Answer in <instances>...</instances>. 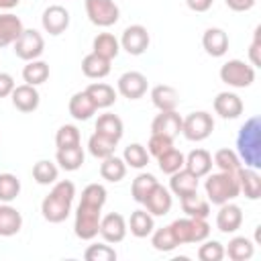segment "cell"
Segmentation results:
<instances>
[{"label": "cell", "mask_w": 261, "mask_h": 261, "mask_svg": "<svg viewBox=\"0 0 261 261\" xmlns=\"http://www.w3.org/2000/svg\"><path fill=\"white\" fill-rule=\"evenodd\" d=\"M106 204V188L102 184H90L82 190V200L75 210L73 232L82 241H92L98 237L102 206Z\"/></svg>", "instance_id": "1"}, {"label": "cell", "mask_w": 261, "mask_h": 261, "mask_svg": "<svg viewBox=\"0 0 261 261\" xmlns=\"http://www.w3.org/2000/svg\"><path fill=\"white\" fill-rule=\"evenodd\" d=\"M73 198H75V186H73V181H69V179L55 181L53 188H51V192L41 202V214H43V218L47 222H53V224L63 222L69 216V212H71Z\"/></svg>", "instance_id": "2"}, {"label": "cell", "mask_w": 261, "mask_h": 261, "mask_svg": "<svg viewBox=\"0 0 261 261\" xmlns=\"http://www.w3.org/2000/svg\"><path fill=\"white\" fill-rule=\"evenodd\" d=\"M237 155L245 161V167H261V118L251 116L239 130L237 137Z\"/></svg>", "instance_id": "3"}, {"label": "cell", "mask_w": 261, "mask_h": 261, "mask_svg": "<svg viewBox=\"0 0 261 261\" xmlns=\"http://www.w3.org/2000/svg\"><path fill=\"white\" fill-rule=\"evenodd\" d=\"M204 190H206L208 202H212L216 206H220L224 202H230L241 194L239 177H237V173H230V171L208 173V177L204 181Z\"/></svg>", "instance_id": "4"}, {"label": "cell", "mask_w": 261, "mask_h": 261, "mask_svg": "<svg viewBox=\"0 0 261 261\" xmlns=\"http://www.w3.org/2000/svg\"><path fill=\"white\" fill-rule=\"evenodd\" d=\"M214 130V118L212 114H208L206 110H196L190 112L184 120H181V135L188 141L200 143L204 139H208Z\"/></svg>", "instance_id": "5"}, {"label": "cell", "mask_w": 261, "mask_h": 261, "mask_svg": "<svg viewBox=\"0 0 261 261\" xmlns=\"http://www.w3.org/2000/svg\"><path fill=\"white\" fill-rule=\"evenodd\" d=\"M218 75L226 86L249 88L255 82V67L245 63V61H241V59H228L226 63H222Z\"/></svg>", "instance_id": "6"}, {"label": "cell", "mask_w": 261, "mask_h": 261, "mask_svg": "<svg viewBox=\"0 0 261 261\" xmlns=\"http://www.w3.org/2000/svg\"><path fill=\"white\" fill-rule=\"evenodd\" d=\"M14 49V55L18 57V59H22V61H33V59H39L41 55H43V51H45V39H43V35L39 33V31H35V29H24L22 33H20V37L14 41V45H12Z\"/></svg>", "instance_id": "7"}, {"label": "cell", "mask_w": 261, "mask_h": 261, "mask_svg": "<svg viewBox=\"0 0 261 261\" xmlns=\"http://www.w3.org/2000/svg\"><path fill=\"white\" fill-rule=\"evenodd\" d=\"M86 14L96 27H112L120 18V10L114 0H86Z\"/></svg>", "instance_id": "8"}, {"label": "cell", "mask_w": 261, "mask_h": 261, "mask_svg": "<svg viewBox=\"0 0 261 261\" xmlns=\"http://www.w3.org/2000/svg\"><path fill=\"white\" fill-rule=\"evenodd\" d=\"M118 43L128 55H143L149 49L151 37H149V31L143 24H130L122 31V37H120Z\"/></svg>", "instance_id": "9"}, {"label": "cell", "mask_w": 261, "mask_h": 261, "mask_svg": "<svg viewBox=\"0 0 261 261\" xmlns=\"http://www.w3.org/2000/svg\"><path fill=\"white\" fill-rule=\"evenodd\" d=\"M126 230H128L126 220L118 212H110V214H106V216L100 218V230L98 232L104 239V243H108V245L120 243L126 237Z\"/></svg>", "instance_id": "10"}, {"label": "cell", "mask_w": 261, "mask_h": 261, "mask_svg": "<svg viewBox=\"0 0 261 261\" xmlns=\"http://www.w3.org/2000/svg\"><path fill=\"white\" fill-rule=\"evenodd\" d=\"M41 24L45 29V33L57 37L61 33L67 31L69 27V12L67 8H63L61 4H51L43 10V16H41Z\"/></svg>", "instance_id": "11"}, {"label": "cell", "mask_w": 261, "mask_h": 261, "mask_svg": "<svg viewBox=\"0 0 261 261\" xmlns=\"http://www.w3.org/2000/svg\"><path fill=\"white\" fill-rule=\"evenodd\" d=\"M147 77L141 71H126L118 77V94L128 98V100H139L147 94Z\"/></svg>", "instance_id": "12"}, {"label": "cell", "mask_w": 261, "mask_h": 261, "mask_svg": "<svg viewBox=\"0 0 261 261\" xmlns=\"http://www.w3.org/2000/svg\"><path fill=\"white\" fill-rule=\"evenodd\" d=\"M243 224V210L241 206L232 204V202H224L220 204V210L216 212V228L224 234L237 232Z\"/></svg>", "instance_id": "13"}, {"label": "cell", "mask_w": 261, "mask_h": 261, "mask_svg": "<svg viewBox=\"0 0 261 261\" xmlns=\"http://www.w3.org/2000/svg\"><path fill=\"white\" fill-rule=\"evenodd\" d=\"M181 116L177 114V110H165V112H159L153 122H151V133H157V135H165L169 139H175L179 133H181Z\"/></svg>", "instance_id": "14"}, {"label": "cell", "mask_w": 261, "mask_h": 261, "mask_svg": "<svg viewBox=\"0 0 261 261\" xmlns=\"http://www.w3.org/2000/svg\"><path fill=\"white\" fill-rule=\"evenodd\" d=\"M145 208L151 216H165L169 210H171V204H173V198H171V192L167 188H163L161 184H157L151 194L145 198Z\"/></svg>", "instance_id": "15"}, {"label": "cell", "mask_w": 261, "mask_h": 261, "mask_svg": "<svg viewBox=\"0 0 261 261\" xmlns=\"http://www.w3.org/2000/svg\"><path fill=\"white\" fill-rule=\"evenodd\" d=\"M10 98H12V106L20 112H33V110L39 108V102H41L37 86H29V84L14 86Z\"/></svg>", "instance_id": "16"}, {"label": "cell", "mask_w": 261, "mask_h": 261, "mask_svg": "<svg viewBox=\"0 0 261 261\" xmlns=\"http://www.w3.org/2000/svg\"><path fill=\"white\" fill-rule=\"evenodd\" d=\"M214 112L224 120L239 118L243 114V100L234 92H220L214 98Z\"/></svg>", "instance_id": "17"}, {"label": "cell", "mask_w": 261, "mask_h": 261, "mask_svg": "<svg viewBox=\"0 0 261 261\" xmlns=\"http://www.w3.org/2000/svg\"><path fill=\"white\" fill-rule=\"evenodd\" d=\"M202 47L212 57H222L228 51V35L222 29L210 27L202 35Z\"/></svg>", "instance_id": "18"}, {"label": "cell", "mask_w": 261, "mask_h": 261, "mask_svg": "<svg viewBox=\"0 0 261 261\" xmlns=\"http://www.w3.org/2000/svg\"><path fill=\"white\" fill-rule=\"evenodd\" d=\"M198 179L192 171H188L186 167L177 169L175 173H171V179H169V192L177 198H184L188 194H194L198 192Z\"/></svg>", "instance_id": "19"}, {"label": "cell", "mask_w": 261, "mask_h": 261, "mask_svg": "<svg viewBox=\"0 0 261 261\" xmlns=\"http://www.w3.org/2000/svg\"><path fill=\"white\" fill-rule=\"evenodd\" d=\"M151 102L159 112L175 110L179 104V94L173 86L159 84V86H153V90H151Z\"/></svg>", "instance_id": "20"}, {"label": "cell", "mask_w": 261, "mask_h": 261, "mask_svg": "<svg viewBox=\"0 0 261 261\" xmlns=\"http://www.w3.org/2000/svg\"><path fill=\"white\" fill-rule=\"evenodd\" d=\"M237 177H239V190H241V194H245V198H249V200L261 198V175L257 173V169L241 167L237 171Z\"/></svg>", "instance_id": "21"}, {"label": "cell", "mask_w": 261, "mask_h": 261, "mask_svg": "<svg viewBox=\"0 0 261 261\" xmlns=\"http://www.w3.org/2000/svg\"><path fill=\"white\" fill-rule=\"evenodd\" d=\"M22 31H24L22 20L16 14H12V12L0 14V49L14 45V41L20 37Z\"/></svg>", "instance_id": "22"}, {"label": "cell", "mask_w": 261, "mask_h": 261, "mask_svg": "<svg viewBox=\"0 0 261 261\" xmlns=\"http://www.w3.org/2000/svg\"><path fill=\"white\" fill-rule=\"evenodd\" d=\"M212 165H214L212 163V155L206 149H194V151H190L188 157H186V163H184V167L188 171H192L196 177L208 175L210 169H212Z\"/></svg>", "instance_id": "23"}, {"label": "cell", "mask_w": 261, "mask_h": 261, "mask_svg": "<svg viewBox=\"0 0 261 261\" xmlns=\"http://www.w3.org/2000/svg\"><path fill=\"white\" fill-rule=\"evenodd\" d=\"M67 108H69V114H71L75 120H88V118H92L94 112L98 110V108L94 106L92 98L86 94V90H84V92H75V94L69 98Z\"/></svg>", "instance_id": "24"}, {"label": "cell", "mask_w": 261, "mask_h": 261, "mask_svg": "<svg viewBox=\"0 0 261 261\" xmlns=\"http://www.w3.org/2000/svg\"><path fill=\"white\" fill-rule=\"evenodd\" d=\"M22 228V216L10 204H0V237H14Z\"/></svg>", "instance_id": "25"}, {"label": "cell", "mask_w": 261, "mask_h": 261, "mask_svg": "<svg viewBox=\"0 0 261 261\" xmlns=\"http://www.w3.org/2000/svg\"><path fill=\"white\" fill-rule=\"evenodd\" d=\"M86 94L92 98L94 106L100 110V108H110L114 102H116V92L112 86L104 84V82H94L86 88Z\"/></svg>", "instance_id": "26"}, {"label": "cell", "mask_w": 261, "mask_h": 261, "mask_svg": "<svg viewBox=\"0 0 261 261\" xmlns=\"http://www.w3.org/2000/svg\"><path fill=\"white\" fill-rule=\"evenodd\" d=\"M96 133H100V135H104V137H108V139H112V141L118 143V141L122 139L124 124H122V120H120L116 114L104 112V114H100L98 120H96Z\"/></svg>", "instance_id": "27"}, {"label": "cell", "mask_w": 261, "mask_h": 261, "mask_svg": "<svg viewBox=\"0 0 261 261\" xmlns=\"http://www.w3.org/2000/svg\"><path fill=\"white\" fill-rule=\"evenodd\" d=\"M92 51H94L96 55H100V57L112 61V59H116V55H118V51H120V43H118V39H116L112 33H98V35L94 37Z\"/></svg>", "instance_id": "28"}, {"label": "cell", "mask_w": 261, "mask_h": 261, "mask_svg": "<svg viewBox=\"0 0 261 261\" xmlns=\"http://www.w3.org/2000/svg\"><path fill=\"white\" fill-rule=\"evenodd\" d=\"M82 71L90 80H102V77H106L110 73V61L92 51L82 59Z\"/></svg>", "instance_id": "29"}, {"label": "cell", "mask_w": 261, "mask_h": 261, "mask_svg": "<svg viewBox=\"0 0 261 261\" xmlns=\"http://www.w3.org/2000/svg\"><path fill=\"white\" fill-rule=\"evenodd\" d=\"M55 159H57V163H59L61 169L75 171V169H80L84 165L86 153H84L82 145H75V147H67V149H57Z\"/></svg>", "instance_id": "30"}, {"label": "cell", "mask_w": 261, "mask_h": 261, "mask_svg": "<svg viewBox=\"0 0 261 261\" xmlns=\"http://www.w3.org/2000/svg\"><path fill=\"white\" fill-rule=\"evenodd\" d=\"M253 253H255V245L247 237H232L224 247V255H228V259L232 261H247L253 257Z\"/></svg>", "instance_id": "31"}, {"label": "cell", "mask_w": 261, "mask_h": 261, "mask_svg": "<svg viewBox=\"0 0 261 261\" xmlns=\"http://www.w3.org/2000/svg\"><path fill=\"white\" fill-rule=\"evenodd\" d=\"M100 175L102 179L110 181V184H116L120 179H124L126 175V163L122 157H116V155H110L106 159H102L100 163Z\"/></svg>", "instance_id": "32"}, {"label": "cell", "mask_w": 261, "mask_h": 261, "mask_svg": "<svg viewBox=\"0 0 261 261\" xmlns=\"http://www.w3.org/2000/svg\"><path fill=\"white\" fill-rule=\"evenodd\" d=\"M126 226L130 228V234H133V237L145 239V237H149V234L153 232L155 220H153V216H151L147 210H135V212L130 214V220H128Z\"/></svg>", "instance_id": "33"}, {"label": "cell", "mask_w": 261, "mask_h": 261, "mask_svg": "<svg viewBox=\"0 0 261 261\" xmlns=\"http://www.w3.org/2000/svg\"><path fill=\"white\" fill-rule=\"evenodd\" d=\"M179 202H181V210L190 218H208V214H210V202L200 198L198 192L179 198Z\"/></svg>", "instance_id": "34"}, {"label": "cell", "mask_w": 261, "mask_h": 261, "mask_svg": "<svg viewBox=\"0 0 261 261\" xmlns=\"http://www.w3.org/2000/svg\"><path fill=\"white\" fill-rule=\"evenodd\" d=\"M22 80L29 86H41L49 80V63L41 61V59H33L27 61V65L22 67Z\"/></svg>", "instance_id": "35"}, {"label": "cell", "mask_w": 261, "mask_h": 261, "mask_svg": "<svg viewBox=\"0 0 261 261\" xmlns=\"http://www.w3.org/2000/svg\"><path fill=\"white\" fill-rule=\"evenodd\" d=\"M116 145H118L116 141H112V139H108V137H104V135H100V133H94V135L88 139V151H90V155L96 157V159H106V157L114 155Z\"/></svg>", "instance_id": "36"}, {"label": "cell", "mask_w": 261, "mask_h": 261, "mask_svg": "<svg viewBox=\"0 0 261 261\" xmlns=\"http://www.w3.org/2000/svg\"><path fill=\"white\" fill-rule=\"evenodd\" d=\"M157 184H159V181L155 179V175H151V173H139V175L133 179V184H130V196H133V200L139 202V204H143L145 198L151 194V190H153Z\"/></svg>", "instance_id": "37"}, {"label": "cell", "mask_w": 261, "mask_h": 261, "mask_svg": "<svg viewBox=\"0 0 261 261\" xmlns=\"http://www.w3.org/2000/svg\"><path fill=\"white\" fill-rule=\"evenodd\" d=\"M122 159H124L126 167L143 169V167H147V163H149V151H147L141 143H130L128 147H124Z\"/></svg>", "instance_id": "38"}, {"label": "cell", "mask_w": 261, "mask_h": 261, "mask_svg": "<svg viewBox=\"0 0 261 261\" xmlns=\"http://www.w3.org/2000/svg\"><path fill=\"white\" fill-rule=\"evenodd\" d=\"M212 163L220 169V171H230V173H237L239 169H241V159H239V155H237V151H232V149H228V147H224V149H218L216 153H214V157H212Z\"/></svg>", "instance_id": "39"}, {"label": "cell", "mask_w": 261, "mask_h": 261, "mask_svg": "<svg viewBox=\"0 0 261 261\" xmlns=\"http://www.w3.org/2000/svg\"><path fill=\"white\" fill-rule=\"evenodd\" d=\"M57 175H59V169L55 163H51L49 159H41L33 165V179L41 186H49V184H55L57 181Z\"/></svg>", "instance_id": "40"}, {"label": "cell", "mask_w": 261, "mask_h": 261, "mask_svg": "<svg viewBox=\"0 0 261 261\" xmlns=\"http://www.w3.org/2000/svg\"><path fill=\"white\" fill-rule=\"evenodd\" d=\"M157 163H159V169H161L163 173L171 175V173H175L177 169L184 167L186 155H184L181 151H177L175 147H171L169 151H165V153H161V155L157 157Z\"/></svg>", "instance_id": "41"}, {"label": "cell", "mask_w": 261, "mask_h": 261, "mask_svg": "<svg viewBox=\"0 0 261 261\" xmlns=\"http://www.w3.org/2000/svg\"><path fill=\"white\" fill-rule=\"evenodd\" d=\"M151 245H153L155 251H161V253H169L175 247H179L177 241H175V237H173V232H171V226L169 224L163 226V228H157V230L153 228V232H151Z\"/></svg>", "instance_id": "42"}, {"label": "cell", "mask_w": 261, "mask_h": 261, "mask_svg": "<svg viewBox=\"0 0 261 261\" xmlns=\"http://www.w3.org/2000/svg\"><path fill=\"white\" fill-rule=\"evenodd\" d=\"M20 194V179L14 173H0V202L10 204Z\"/></svg>", "instance_id": "43"}, {"label": "cell", "mask_w": 261, "mask_h": 261, "mask_svg": "<svg viewBox=\"0 0 261 261\" xmlns=\"http://www.w3.org/2000/svg\"><path fill=\"white\" fill-rule=\"evenodd\" d=\"M55 145H57V149H67V147L82 145V137H80L77 126H73V124L59 126L57 133H55Z\"/></svg>", "instance_id": "44"}, {"label": "cell", "mask_w": 261, "mask_h": 261, "mask_svg": "<svg viewBox=\"0 0 261 261\" xmlns=\"http://www.w3.org/2000/svg\"><path fill=\"white\" fill-rule=\"evenodd\" d=\"M86 261H116V251L110 245H90L84 253Z\"/></svg>", "instance_id": "45"}, {"label": "cell", "mask_w": 261, "mask_h": 261, "mask_svg": "<svg viewBox=\"0 0 261 261\" xmlns=\"http://www.w3.org/2000/svg\"><path fill=\"white\" fill-rule=\"evenodd\" d=\"M198 249V259L200 261H220L224 257V247L218 241H202Z\"/></svg>", "instance_id": "46"}, {"label": "cell", "mask_w": 261, "mask_h": 261, "mask_svg": "<svg viewBox=\"0 0 261 261\" xmlns=\"http://www.w3.org/2000/svg\"><path fill=\"white\" fill-rule=\"evenodd\" d=\"M171 147H173V139H169V137H165V135H157V133H151V137H149V143H147V151H149V155H153V157H159L161 153L169 151Z\"/></svg>", "instance_id": "47"}, {"label": "cell", "mask_w": 261, "mask_h": 261, "mask_svg": "<svg viewBox=\"0 0 261 261\" xmlns=\"http://www.w3.org/2000/svg\"><path fill=\"white\" fill-rule=\"evenodd\" d=\"M208 237H210V224L206 222V218H190V243H202Z\"/></svg>", "instance_id": "48"}, {"label": "cell", "mask_w": 261, "mask_h": 261, "mask_svg": "<svg viewBox=\"0 0 261 261\" xmlns=\"http://www.w3.org/2000/svg\"><path fill=\"white\" fill-rule=\"evenodd\" d=\"M259 51H261V27L255 29V33H253V43H251V47H249V59H251V65H253V67H259V65H261Z\"/></svg>", "instance_id": "49"}, {"label": "cell", "mask_w": 261, "mask_h": 261, "mask_svg": "<svg viewBox=\"0 0 261 261\" xmlns=\"http://www.w3.org/2000/svg\"><path fill=\"white\" fill-rule=\"evenodd\" d=\"M14 77L10 75V73H6V71H0V98H6V96H10L12 94V90H14Z\"/></svg>", "instance_id": "50"}, {"label": "cell", "mask_w": 261, "mask_h": 261, "mask_svg": "<svg viewBox=\"0 0 261 261\" xmlns=\"http://www.w3.org/2000/svg\"><path fill=\"white\" fill-rule=\"evenodd\" d=\"M224 2H226V6H228L230 10H234V12H245V10H251L257 0H224Z\"/></svg>", "instance_id": "51"}, {"label": "cell", "mask_w": 261, "mask_h": 261, "mask_svg": "<svg viewBox=\"0 0 261 261\" xmlns=\"http://www.w3.org/2000/svg\"><path fill=\"white\" fill-rule=\"evenodd\" d=\"M212 2H214V0H186L188 8L194 10V12H206V10H210Z\"/></svg>", "instance_id": "52"}, {"label": "cell", "mask_w": 261, "mask_h": 261, "mask_svg": "<svg viewBox=\"0 0 261 261\" xmlns=\"http://www.w3.org/2000/svg\"><path fill=\"white\" fill-rule=\"evenodd\" d=\"M20 0H0V10H10L14 6H18Z\"/></svg>", "instance_id": "53"}]
</instances>
